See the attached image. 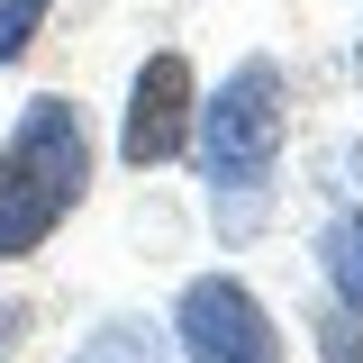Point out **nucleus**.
Instances as JSON below:
<instances>
[{
  "label": "nucleus",
  "mask_w": 363,
  "mask_h": 363,
  "mask_svg": "<svg viewBox=\"0 0 363 363\" xmlns=\"http://www.w3.org/2000/svg\"><path fill=\"white\" fill-rule=\"evenodd\" d=\"M91 191V128L73 100H28L18 128L0 136V264L37 255Z\"/></svg>",
  "instance_id": "nucleus-1"
},
{
  "label": "nucleus",
  "mask_w": 363,
  "mask_h": 363,
  "mask_svg": "<svg viewBox=\"0 0 363 363\" xmlns=\"http://www.w3.org/2000/svg\"><path fill=\"white\" fill-rule=\"evenodd\" d=\"M200 173H209V200H218L227 236H245V227L264 218V191H272V164H281V136H291V100H281V73H272L264 55L255 64H236L218 82V100H200Z\"/></svg>",
  "instance_id": "nucleus-2"
},
{
  "label": "nucleus",
  "mask_w": 363,
  "mask_h": 363,
  "mask_svg": "<svg viewBox=\"0 0 363 363\" xmlns=\"http://www.w3.org/2000/svg\"><path fill=\"white\" fill-rule=\"evenodd\" d=\"M173 336H182V363H281V327H272V309L236 281V272L182 281Z\"/></svg>",
  "instance_id": "nucleus-3"
},
{
  "label": "nucleus",
  "mask_w": 363,
  "mask_h": 363,
  "mask_svg": "<svg viewBox=\"0 0 363 363\" xmlns=\"http://www.w3.org/2000/svg\"><path fill=\"white\" fill-rule=\"evenodd\" d=\"M191 118H200V73H191V55H145L128 82V118H118V164L128 173H155V164H173L182 145H191Z\"/></svg>",
  "instance_id": "nucleus-4"
},
{
  "label": "nucleus",
  "mask_w": 363,
  "mask_h": 363,
  "mask_svg": "<svg viewBox=\"0 0 363 363\" xmlns=\"http://www.w3.org/2000/svg\"><path fill=\"white\" fill-rule=\"evenodd\" d=\"M318 272H327L336 309L363 318V209H336V218H327V236H318Z\"/></svg>",
  "instance_id": "nucleus-5"
},
{
  "label": "nucleus",
  "mask_w": 363,
  "mask_h": 363,
  "mask_svg": "<svg viewBox=\"0 0 363 363\" xmlns=\"http://www.w3.org/2000/svg\"><path fill=\"white\" fill-rule=\"evenodd\" d=\"M73 363H173V354H164V336H155V327H136V318H109V327H100V336H91Z\"/></svg>",
  "instance_id": "nucleus-6"
},
{
  "label": "nucleus",
  "mask_w": 363,
  "mask_h": 363,
  "mask_svg": "<svg viewBox=\"0 0 363 363\" xmlns=\"http://www.w3.org/2000/svg\"><path fill=\"white\" fill-rule=\"evenodd\" d=\"M45 18H55V0H0V64H18Z\"/></svg>",
  "instance_id": "nucleus-7"
},
{
  "label": "nucleus",
  "mask_w": 363,
  "mask_h": 363,
  "mask_svg": "<svg viewBox=\"0 0 363 363\" xmlns=\"http://www.w3.org/2000/svg\"><path fill=\"white\" fill-rule=\"evenodd\" d=\"M318 363H363V318L354 309H318Z\"/></svg>",
  "instance_id": "nucleus-8"
},
{
  "label": "nucleus",
  "mask_w": 363,
  "mask_h": 363,
  "mask_svg": "<svg viewBox=\"0 0 363 363\" xmlns=\"http://www.w3.org/2000/svg\"><path fill=\"white\" fill-rule=\"evenodd\" d=\"M18 336H28V309H18V300H9V309H0V363L18 354Z\"/></svg>",
  "instance_id": "nucleus-9"
},
{
  "label": "nucleus",
  "mask_w": 363,
  "mask_h": 363,
  "mask_svg": "<svg viewBox=\"0 0 363 363\" xmlns=\"http://www.w3.org/2000/svg\"><path fill=\"white\" fill-rule=\"evenodd\" d=\"M354 73H363V45H354Z\"/></svg>",
  "instance_id": "nucleus-10"
}]
</instances>
